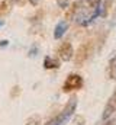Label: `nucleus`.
Wrapping results in <instances>:
<instances>
[{"mask_svg": "<svg viewBox=\"0 0 116 125\" xmlns=\"http://www.w3.org/2000/svg\"><path fill=\"white\" fill-rule=\"evenodd\" d=\"M36 51H38V47H36V45H33V47H32V50L29 51V57H35V55H36Z\"/></svg>", "mask_w": 116, "mask_h": 125, "instance_id": "9b49d317", "label": "nucleus"}, {"mask_svg": "<svg viewBox=\"0 0 116 125\" xmlns=\"http://www.w3.org/2000/svg\"><path fill=\"white\" fill-rule=\"evenodd\" d=\"M115 112H116V89H115V92L112 93V96L109 97L106 106H105V111H103L102 118H103V119H107V118L112 116Z\"/></svg>", "mask_w": 116, "mask_h": 125, "instance_id": "20e7f679", "label": "nucleus"}, {"mask_svg": "<svg viewBox=\"0 0 116 125\" xmlns=\"http://www.w3.org/2000/svg\"><path fill=\"white\" fill-rule=\"evenodd\" d=\"M67 29H68V23H67L65 21L58 22L57 26H55V31H54V38H55V39H61V36L65 33Z\"/></svg>", "mask_w": 116, "mask_h": 125, "instance_id": "423d86ee", "label": "nucleus"}, {"mask_svg": "<svg viewBox=\"0 0 116 125\" xmlns=\"http://www.w3.org/2000/svg\"><path fill=\"white\" fill-rule=\"evenodd\" d=\"M87 52H88V47H87V45H81L80 50H78V54H77L76 62H77V64H81V62L87 58Z\"/></svg>", "mask_w": 116, "mask_h": 125, "instance_id": "0eeeda50", "label": "nucleus"}, {"mask_svg": "<svg viewBox=\"0 0 116 125\" xmlns=\"http://www.w3.org/2000/svg\"><path fill=\"white\" fill-rule=\"evenodd\" d=\"M7 44H9L7 41H0V48L1 47H7Z\"/></svg>", "mask_w": 116, "mask_h": 125, "instance_id": "4468645a", "label": "nucleus"}, {"mask_svg": "<svg viewBox=\"0 0 116 125\" xmlns=\"http://www.w3.org/2000/svg\"><path fill=\"white\" fill-rule=\"evenodd\" d=\"M6 7H7V3H6V0H0V13H1L3 10H6Z\"/></svg>", "mask_w": 116, "mask_h": 125, "instance_id": "f8f14e48", "label": "nucleus"}, {"mask_svg": "<svg viewBox=\"0 0 116 125\" xmlns=\"http://www.w3.org/2000/svg\"><path fill=\"white\" fill-rule=\"evenodd\" d=\"M81 87H83V77L78 76V74H70L64 82L62 90L64 92H71V90H77V89H81Z\"/></svg>", "mask_w": 116, "mask_h": 125, "instance_id": "7ed1b4c3", "label": "nucleus"}, {"mask_svg": "<svg viewBox=\"0 0 116 125\" xmlns=\"http://www.w3.org/2000/svg\"><path fill=\"white\" fill-rule=\"evenodd\" d=\"M109 76L110 79H116V57H113L109 62Z\"/></svg>", "mask_w": 116, "mask_h": 125, "instance_id": "1a4fd4ad", "label": "nucleus"}, {"mask_svg": "<svg viewBox=\"0 0 116 125\" xmlns=\"http://www.w3.org/2000/svg\"><path fill=\"white\" fill-rule=\"evenodd\" d=\"M29 1H30V3H32L33 6H35V4H38V0H29Z\"/></svg>", "mask_w": 116, "mask_h": 125, "instance_id": "2eb2a0df", "label": "nucleus"}, {"mask_svg": "<svg viewBox=\"0 0 116 125\" xmlns=\"http://www.w3.org/2000/svg\"><path fill=\"white\" fill-rule=\"evenodd\" d=\"M73 54H74V51H73V45L70 42H64L58 48V55L62 61H70L73 58Z\"/></svg>", "mask_w": 116, "mask_h": 125, "instance_id": "39448f33", "label": "nucleus"}, {"mask_svg": "<svg viewBox=\"0 0 116 125\" xmlns=\"http://www.w3.org/2000/svg\"><path fill=\"white\" fill-rule=\"evenodd\" d=\"M39 124V116H30L28 121H26V125H38Z\"/></svg>", "mask_w": 116, "mask_h": 125, "instance_id": "9d476101", "label": "nucleus"}, {"mask_svg": "<svg viewBox=\"0 0 116 125\" xmlns=\"http://www.w3.org/2000/svg\"><path fill=\"white\" fill-rule=\"evenodd\" d=\"M102 0H78L73 4V12L71 16L74 19L76 23L81 25V26H87L88 23H91L99 15H100V4Z\"/></svg>", "mask_w": 116, "mask_h": 125, "instance_id": "f257e3e1", "label": "nucleus"}, {"mask_svg": "<svg viewBox=\"0 0 116 125\" xmlns=\"http://www.w3.org/2000/svg\"><path fill=\"white\" fill-rule=\"evenodd\" d=\"M76 108H77V97L74 96V97H71V99L68 100V103L65 105L64 111H62V112H61V114L57 116L59 125H65L68 121H70V119H71L73 114L76 112Z\"/></svg>", "mask_w": 116, "mask_h": 125, "instance_id": "f03ea898", "label": "nucleus"}, {"mask_svg": "<svg viewBox=\"0 0 116 125\" xmlns=\"http://www.w3.org/2000/svg\"><path fill=\"white\" fill-rule=\"evenodd\" d=\"M103 125H116V119H112V121H107L106 124H103Z\"/></svg>", "mask_w": 116, "mask_h": 125, "instance_id": "ddd939ff", "label": "nucleus"}, {"mask_svg": "<svg viewBox=\"0 0 116 125\" xmlns=\"http://www.w3.org/2000/svg\"><path fill=\"white\" fill-rule=\"evenodd\" d=\"M58 65H59V61H58V60H54L52 57H45V60H44V67H45L47 70H49V68H57Z\"/></svg>", "mask_w": 116, "mask_h": 125, "instance_id": "6e6552de", "label": "nucleus"}, {"mask_svg": "<svg viewBox=\"0 0 116 125\" xmlns=\"http://www.w3.org/2000/svg\"><path fill=\"white\" fill-rule=\"evenodd\" d=\"M0 26H3V21H0Z\"/></svg>", "mask_w": 116, "mask_h": 125, "instance_id": "f3484780", "label": "nucleus"}, {"mask_svg": "<svg viewBox=\"0 0 116 125\" xmlns=\"http://www.w3.org/2000/svg\"><path fill=\"white\" fill-rule=\"evenodd\" d=\"M13 1H15V3H20L22 0H13Z\"/></svg>", "mask_w": 116, "mask_h": 125, "instance_id": "dca6fc26", "label": "nucleus"}]
</instances>
